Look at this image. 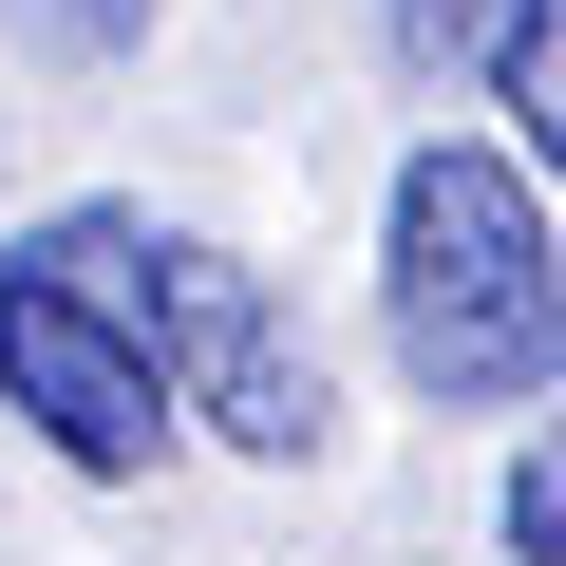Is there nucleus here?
<instances>
[{"label":"nucleus","mask_w":566,"mask_h":566,"mask_svg":"<svg viewBox=\"0 0 566 566\" xmlns=\"http://www.w3.org/2000/svg\"><path fill=\"white\" fill-rule=\"evenodd\" d=\"M378 322H397V378L453 397V416L547 397V359H566V264H547V208H528L510 151L434 133V151L397 170V208H378Z\"/></svg>","instance_id":"1"},{"label":"nucleus","mask_w":566,"mask_h":566,"mask_svg":"<svg viewBox=\"0 0 566 566\" xmlns=\"http://www.w3.org/2000/svg\"><path fill=\"white\" fill-rule=\"evenodd\" d=\"M133 340H151V378H170V416H208L227 453H322V359H303V322L264 303V264H227V245H133Z\"/></svg>","instance_id":"2"},{"label":"nucleus","mask_w":566,"mask_h":566,"mask_svg":"<svg viewBox=\"0 0 566 566\" xmlns=\"http://www.w3.org/2000/svg\"><path fill=\"white\" fill-rule=\"evenodd\" d=\"M0 416H39V453H57V472H151V434H170V378H151L133 303L57 283L39 245L0 264Z\"/></svg>","instance_id":"3"},{"label":"nucleus","mask_w":566,"mask_h":566,"mask_svg":"<svg viewBox=\"0 0 566 566\" xmlns=\"http://www.w3.org/2000/svg\"><path fill=\"white\" fill-rule=\"evenodd\" d=\"M378 20H397V57H434V76H510L547 0H378Z\"/></svg>","instance_id":"4"},{"label":"nucleus","mask_w":566,"mask_h":566,"mask_svg":"<svg viewBox=\"0 0 566 566\" xmlns=\"http://www.w3.org/2000/svg\"><path fill=\"white\" fill-rule=\"evenodd\" d=\"M491 95H510V133H528V170L566 189V20H528V57H510Z\"/></svg>","instance_id":"5"},{"label":"nucleus","mask_w":566,"mask_h":566,"mask_svg":"<svg viewBox=\"0 0 566 566\" xmlns=\"http://www.w3.org/2000/svg\"><path fill=\"white\" fill-rule=\"evenodd\" d=\"M0 39H39V57H133L151 0H0Z\"/></svg>","instance_id":"6"},{"label":"nucleus","mask_w":566,"mask_h":566,"mask_svg":"<svg viewBox=\"0 0 566 566\" xmlns=\"http://www.w3.org/2000/svg\"><path fill=\"white\" fill-rule=\"evenodd\" d=\"M510 566H566V434L510 453Z\"/></svg>","instance_id":"7"}]
</instances>
